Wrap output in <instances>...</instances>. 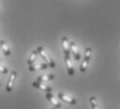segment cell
Segmentation results:
<instances>
[{
  "mask_svg": "<svg viewBox=\"0 0 120 109\" xmlns=\"http://www.w3.org/2000/svg\"><path fill=\"white\" fill-rule=\"evenodd\" d=\"M37 52H38V54L40 55L44 60H45V63H47L48 66H49L50 68H54V67H55L54 61L49 57V55L45 52V49H44L42 46H38V47H37Z\"/></svg>",
  "mask_w": 120,
  "mask_h": 109,
  "instance_id": "1",
  "label": "cell"
},
{
  "mask_svg": "<svg viewBox=\"0 0 120 109\" xmlns=\"http://www.w3.org/2000/svg\"><path fill=\"white\" fill-rule=\"evenodd\" d=\"M91 55H92V48L87 47L86 50H85V56H84V59H82V62L80 63V67H79L80 73H85L86 71L88 64H89L90 60H91Z\"/></svg>",
  "mask_w": 120,
  "mask_h": 109,
  "instance_id": "2",
  "label": "cell"
},
{
  "mask_svg": "<svg viewBox=\"0 0 120 109\" xmlns=\"http://www.w3.org/2000/svg\"><path fill=\"white\" fill-rule=\"evenodd\" d=\"M57 98L60 100H62V101L66 102V103H68L69 105H75V104H76V100L74 98L67 96V94L63 93V92H59V93H57Z\"/></svg>",
  "mask_w": 120,
  "mask_h": 109,
  "instance_id": "3",
  "label": "cell"
},
{
  "mask_svg": "<svg viewBox=\"0 0 120 109\" xmlns=\"http://www.w3.org/2000/svg\"><path fill=\"white\" fill-rule=\"evenodd\" d=\"M47 63H34L33 65L28 66L29 71H39V70H46L48 68Z\"/></svg>",
  "mask_w": 120,
  "mask_h": 109,
  "instance_id": "4",
  "label": "cell"
},
{
  "mask_svg": "<svg viewBox=\"0 0 120 109\" xmlns=\"http://www.w3.org/2000/svg\"><path fill=\"white\" fill-rule=\"evenodd\" d=\"M65 63H66V67H67V71H68L69 76H73L74 75V67H73L72 61H71V56H65Z\"/></svg>",
  "mask_w": 120,
  "mask_h": 109,
  "instance_id": "5",
  "label": "cell"
},
{
  "mask_svg": "<svg viewBox=\"0 0 120 109\" xmlns=\"http://www.w3.org/2000/svg\"><path fill=\"white\" fill-rule=\"evenodd\" d=\"M46 99L48 100V101L50 102V103L52 104V105H53V107H55V108H61V106H62V104L60 103L59 101H57V99L55 98V97L53 96V94L51 93V92H47V93H46Z\"/></svg>",
  "mask_w": 120,
  "mask_h": 109,
  "instance_id": "6",
  "label": "cell"
},
{
  "mask_svg": "<svg viewBox=\"0 0 120 109\" xmlns=\"http://www.w3.org/2000/svg\"><path fill=\"white\" fill-rule=\"evenodd\" d=\"M16 78H17V73H16V71H11V75H10V78H8V84H6V88H5L8 92L11 91Z\"/></svg>",
  "mask_w": 120,
  "mask_h": 109,
  "instance_id": "7",
  "label": "cell"
},
{
  "mask_svg": "<svg viewBox=\"0 0 120 109\" xmlns=\"http://www.w3.org/2000/svg\"><path fill=\"white\" fill-rule=\"evenodd\" d=\"M33 86L34 88H38V89L43 90V91H45L46 93H47V92H51L52 91V88L51 87L47 86V85L43 84V83H41V82H38V81H34V82H33Z\"/></svg>",
  "mask_w": 120,
  "mask_h": 109,
  "instance_id": "8",
  "label": "cell"
},
{
  "mask_svg": "<svg viewBox=\"0 0 120 109\" xmlns=\"http://www.w3.org/2000/svg\"><path fill=\"white\" fill-rule=\"evenodd\" d=\"M62 45H63L64 55H65V56L71 55V52H70V42L68 41V38H67V37H63V38H62Z\"/></svg>",
  "mask_w": 120,
  "mask_h": 109,
  "instance_id": "9",
  "label": "cell"
},
{
  "mask_svg": "<svg viewBox=\"0 0 120 109\" xmlns=\"http://www.w3.org/2000/svg\"><path fill=\"white\" fill-rule=\"evenodd\" d=\"M70 52H71V55H73V58L74 60H80V55H79V52L77 49V46L74 42H70Z\"/></svg>",
  "mask_w": 120,
  "mask_h": 109,
  "instance_id": "10",
  "label": "cell"
},
{
  "mask_svg": "<svg viewBox=\"0 0 120 109\" xmlns=\"http://www.w3.org/2000/svg\"><path fill=\"white\" fill-rule=\"evenodd\" d=\"M54 79V75L53 73H48V75H44V76H39L37 78V81L38 82H48V81H52Z\"/></svg>",
  "mask_w": 120,
  "mask_h": 109,
  "instance_id": "11",
  "label": "cell"
},
{
  "mask_svg": "<svg viewBox=\"0 0 120 109\" xmlns=\"http://www.w3.org/2000/svg\"><path fill=\"white\" fill-rule=\"evenodd\" d=\"M0 47H1L2 52H3L4 56H6V57H8V56H11V50H10V47H8V45L4 42L3 40H0Z\"/></svg>",
  "mask_w": 120,
  "mask_h": 109,
  "instance_id": "12",
  "label": "cell"
},
{
  "mask_svg": "<svg viewBox=\"0 0 120 109\" xmlns=\"http://www.w3.org/2000/svg\"><path fill=\"white\" fill-rule=\"evenodd\" d=\"M37 55H38V52H37V49L36 50H33V52H31L29 59L27 60V64H28V66H30V65H33V64H34V60H36V58H37Z\"/></svg>",
  "mask_w": 120,
  "mask_h": 109,
  "instance_id": "13",
  "label": "cell"
},
{
  "mask_svg": "<svg viewBox=\"0 0 120 109\" xmlns=\"http://www.w3.org/2000/svg\"><path fill=\"white\" fill-rule=\"evenodd\" d=\"M89 102H90V104H91L92 109H99V106H98V103H97V100H96L95 97H90Z\"/></svg>",
  "mask_w": 120,
  "mask_h": 109,
  "instance_id": "14",
  "label": "cell"
},
{
  "mask_svg": "<svg viewBox=\"0 0 120 109\" xmlns=\"http://www.w3.org/2000/svg\"><path fill=\"white\" fill-rule=\"evenodd\" d=\"M8 73V68H6L5 66H3V65L0 64V73H2V75H6Z\"/></svg>",
  "mask_w": 120,
  "mask_h": 109,
  "instance_id": "15",
  "label": "cell"
},
{
  "mask_svg": "<svg viewBox=\"0 0 120 109\" xmlns=\"http://www.w3.org/2000/svg\"><path fill=\"white\" fill-rule=\"evenodd\" d=\"M51 109H56V108H55V107H53V108H51Z\"/></svg>",
  "mask_w": 120,
  "mask_h": 109,
  "instance_id": "16",
  "label": "cell"
},
{
  "mask_svg": "<svg viewBox=\"0 0 120 109\" xmlns=\"http://www.w3.org/2000/svg\"><path fill=\"white\" fill-rule=\"evenodd\" d=\"M0 86H1V83H0Z\"/></svg>",
  "mask_w": 120,
  "mask_h": 109,
  "instance_id": "17",
  "label": "cell"
},
{
  "mask_svg": "<svg viewBox=\"0 0 120 109\" xmlns=\"http://www.w3.org/2000/svg\"><path fill=\"white\" fill-rule=\"evenodd\" d=\"M0 61H1V60H0Z\"/></svg>",
  "mask_w": 120,
  "mask_h": 109,
  "instance_id": "18",
  "label": "cell"
}]
</instances>
